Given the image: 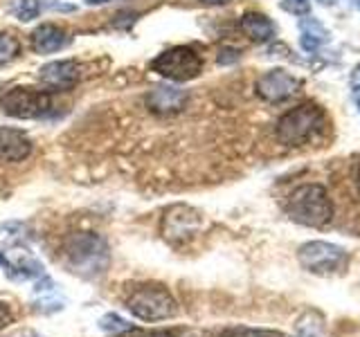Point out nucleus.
Masks as SVG:
<instances>
[{"instance_id": "nucleus-1", "label": "nucleus", "mask_w": 360, "mask_h": 337, "mask_svg": "<svg viewBox=\"0 0 360 337\" xmlns=\"http://www.w3.org/2000/svg\"><path fill=\"white\" fill-rule=\"evenodd\" d=\"M326 128H329V117H326L324 108L307 101L279 117L275 135L288 149H302V146L320 140Z\"/></svg>"}, {"instance_id": "nucleus-2", "label": "nucleus", "mask_w": 360, "mask_h": 337, "mask_svg": "<svg viewBox=\"0 0 360 337\" xmlns=\"http://www.w3.org/2000/svg\"><path fill=\"white\" fill-rule=\"evenodd\" d=\"M63 263L82 279H97L108 270L110 250L97 234H72L63 243Z\"/></svg>"}, {"instance_id": "nucleus-3", "label": "nucleus", "mask_w": 360, "mask_h": 337, "mask_svg": "<svg viewBox=\"0 0 360 337\" xmlns=\"http://www.w3.org/2000/svg\"><path fill=\"white\" fill-rule=\"evenodd\" d=\"M284 211L304 227H324L333 220V202L322 185H300L288 194Z\"/></svg>"}, {"instance_id": "nucleus-4", "label": "nucleus", "mask_w": 360, "mask_h": 337, "mask_svg": "<svg viewBox=\"0 0 360 337\" xmlns=\"http://www.w3.org/2000/svg\"><path fill=\"white\" fill-rule=\"evenodd\" d=\"M127 308L135 315L138 319L144 322H162L174 317L178 312V301L174 295L160 284H149L142 286L133 292L127 301Z\"/></svg>"}, {"instance_id": "nucleus-5", "label": "nucleus", "mask_w": 360, "mask_h": 337, "mask_svg": "<svg viewBox=\"0 0 360 337\" xmlns=\"http://www.w3.org/2000/svg\"><path fill=\"white\" fill-rule=\"evenodd\" d=\"M151 67L153 72L169 79V81L183 84V81H191V79H196L202 72V59L194 48L176 45V48L158 54Z\"/></svg>"}, {"instance_id": "nucleus-6", "label": "nucleus", "mask_w": 360, "mask_h": 337, "mask_svg": "<svg viewBox=\"0 0 360 337\" xmlns=\"http://www.w3.org/2000/svg\"><path fill=\"white\" fill-rule=\"evenodd\" d=\"M52 93L50 90H37V88H14L0 99V108L5 115L16 119H39L45 117L52 110Z\"/></svg>"}, {"instance_id": "nucleus-7", "label": "nucleus", "mask_w": 360, "mask_h": 337, "mask_svg": "<svg viewBox=\"0 0 360 337\" xmlns=\"http://www.w3.org/2000/svg\"><path fill=\"white\" fill-rule=\"evenodd\" d=\"M297 258L302 267H307L313 275H335V272H342L347 267L349 254L335 243L311 241L300 247Z\"/></svg>"}, {"instance_id": "nucleus-8", "label": "nucleus", "mask_w": 360, "mask_h": 337, "mask_svg": "<svg viewBox=\"0 0 360 337\" xmlns=\"http://www.w3.org/2000/svg\"><path fill=\"white\" fill-rule=\"evenodd\" d=\"M300 88H302L300 79L292 77L286 70H281V67H275V70L262 74L257 79V86H255L257 95L264 101H268V104H281V101L297 95Z\"/></svg>"}, {"instance_id": "nucleus-9", "label": "nucleus", "mask_w": 360, "mask_h": 337, "mask_svg": "<svg viewBox=\"0 0 360 337\" xmlns=\"http://www.w3.org/2000/svg\"><path fill=\"white\" fill-rule=\"evenodd\" d=\"M200 225V216L198 211L189 209L185 205H178L174 209H169L162 218V236L169 239L172 243H180L191 239L198 232Z\"/></svg>"}, {"instance_id": "nucleus-10", "label": "nucleus", "mask_w": 360, "mask_h": 337, "mask_svg": "<svg viewBox=\"0 0 360 337\" xmlns=\"http://www.w3.org/2000/svg\"><path fill=\"white\" fill-rule=\"evenodd\" d=\"M39 79L50 93H65L79 84L82 70L75 61H50L39 70Z\"/></svg>"}, {"instance_id": "nucleus-11", "label": "nucleus", "mask_w": 360, "mask_h": 337, "mask_svg": "<svg viewBox=\"0 0 360 337\" xmlns=\"http://www.w3.org/2000/svg\"><path fill=\"white\" fill-rule=\"evenodd\" d=\"M189 101V93L183 88L174 86H158L146 95V106H149L155 115H176Z\"/></svg>"}, {"instance_id": "nucleus-12", "label": "nucleus", "mask_w": 360, "mask_h": 337, "mask_svg": "<svg viewBox=\"0 0 360 337\" xmlns=\"http://www.w3.org/2000/svg\"><path fill=\"white\" fill-rule=\"evenodd\" d=\"M32 153V142L22 131L0 126V162H22Z\"/></svg>"}, {"instance_id": "nucleus-13", "label": "nucleus", "mask_w": 360, "mask_h": 337, "mask_svg": "<svg viewBox=\"0 0 360 337\" xmlns=\"http://www.w3.org/2000/svg\"><path fill=\"white\" fill-rule=\"evenodd\" d=\"M70 34H68L63 27L54 25V22H45V25H39L32 32V50L37 54H52L63 50L65 45H70Z\"/></svg>"}, {"instance_id": "nucleus-14", "label": "nucleus", "mask_w": 360, "mask_h": 337, "mask_svg": "<svg viewBox=\"0 0 360 337\" xmlns=\"http://www.w3.org/2000/svg\"><path fill=\"white\" fill-rule=\"evenodd\" d=\"M241 29L252 43H268L275 39V22L270 20L266 14H259V11H248L241 18Z\"/></svg>"}, {"instance_id": "nucleus-15", "label": "nucleus", "mask_w": 360, "mask_h": 337, "mask_svg": "<svg viewBox=\"0 0 360 337\" xmlns=\"http://www.w3.org/2000/svg\"><path fill=\"white\" fill-rule=\"evenodd\" d=\"M302 48L307 52H318L324 43H329V32H326L315 18L302 20Z\"/></svg>"}, {"instance_id": "nucleus-16", "label": "nucleus", "mask_w": 360, "mask_h": 337, "mask_svg": "<svg viewBox=\"0 0 360 337\" xmlns=\"http://www.w3.org/2000/svg\"><path fill=\"white\" fill-rule=\"evenodd\" d=\"M295 337H326V326H324L322 315L318 310L304 312L300 317V322H297Z\"/></svg>"}, {"instance_id": "nucleus-17", "label": "nucleus", "mask_w": 360, "mask_h": 337, "mask_svg": "<svg viewBox=\"0 0 360 337\" xmlns=\"http://www.w3.org/2000/svg\"><path fill=\"white\" fill-rule=\"evenodd\" d=\"M9 11L20 22H30L41 14V0H9Z\"/></svg>"}, {"instance_id": "nucleus-18", "label": "nucleus", "mask_w": 360, "mask_h": 337, "mask_svg": "<svg viewBox=\"0 0 360 337\" xmlns=\"http://www.w3.org/2000/svg\"><path fill=\"white\" fill-rule=\"evenodd\" d=\"M219 337H284V333L270 329H245V326H232L225 329Z\"/></svg>"}, {"instance_id": "nucleus-19", "label": "nucleus", "mask_w": 360, "mask_h": 337, "mask_svg": "<svg viewBox=\"0 0 360 337\" xmlns=\"http://www.w3.org/2000/svg\"><path fill=\"white\" fill-rule=\"evenodd\" d=\"M20 52V43L11 34H0V65L9 63L11 59H16V54Z\"/></svg>"}, {"instance_id": "nucleus-20", "label": "nucleus", "mask_w": 360, "mask_h": 337, "mask_svg": "<svg viewBox=\"0 0 360 337\" xmlns=\"http://www.w3.org/2000/svg\"><path fill=\"white\" fill-rule=\"evenodd\" d=\"M281 7H284L286 11H290V14H295V16H307L309 9H311V3L309 0H284Z\"/></svg>"}, {"instance_id": "nucleus-21", "label": "nucleus", "mask_w": 360, "mask_h": 337, "mask_svg": "<svg viewBox=\"0 0 360 337\" xmlns=\"http://www.w3.org/2000/svg\"><path fill=\"white\" fill-rule=\"evenodd\" d=\"M101 329H106V331H129L131 326H129L127 319L117 317V315H106V317L101 319Z\"/></svg>"}, {"instance_id": "nucleus-22", "label": "nucleus", "mask_w": 360, "mask_h": 337, "mask_svg": "<svg viewBox=\"0 0 360 337\" xmlns=\"http://www.w3.org/2000/svg\"><path fill=\"white\" fill-rule=\"evenodd\" d=\"M140 337H207L200 331H155V333H144Z\"/></svg>"}, {"instance_id": "nucleus-23", "label": "nucleus", "mask_w": 360, "mask_h": 337, "mask_svg": "<svg viewBox=\"0 0 360 337\" xmlns=\"http://www.w3.org/2000/svg\"><path fill=\"white\" fill-rule=\"evenodd\" d=\"M11 322H14V315H11V310H9L7 303L0 301V331H3L5 326H9Z\"/></svg>"}, {"instance_id": "nucleus-24", "label": "nucleus", "mask_w": 360, "mask_h": 337, "mask_svg": "<svg viewBox=\"0 0 360 337\" xmlns=\"http://www.w3.org/2000/svg\"><path fill=\"white\" fill-rule=\"evenodd\" d=\"M352 88H354L356 97H360V65L356 67L354 74H352Z\"/></svg>"}, {"instance_id": "nucleus-25", "label": "nucleus", "mask_w": 360, "mask_h": 337, "mask_svg": "<svg viewBox=\"0 0 360 337\" xmlns=\"http://www.w3.org/2000/svg\"><path fill=\"white\" fill-rule=\"evenodd\" d=\"M354 183H356V191L360 196V160L356 162V168H354Z\"/></svg>"}, {"instance_id": "nucleus-26", "label": "nucleus", "mask_w": 360, "mask_h": 337, "mask_svg": "<svg viewBox=\"0 0 360 337\" xmlns=\"http://www.w3.org/2000/svg\"><path fill=\"white\" fill-rule=\"evenodd\" d=\"M202 5H228L230 0H200Z\"/></svg>"}, {"instance_id": "nucleus-27", "label": "nucleus", "mask_w": 360, "mask_h": 337, "mask_svg": "<svg viewBox=\"0 0 360 337\" xmlns=\"http://www.w3.org/2000/svg\"><path fill=\"white\" fill-rule=\"evenodd\" d=\"M90 5H99V3H110V0H88Z\"/></svg>"}, {"instance_id": "nucleus-28", "label": "nucleus", "mask_w": 360, "mask_h": 337, "mask_svg": "<svg viewBox=\"0 0 360 337\" xmlns=\"http://www.w3.org/2000/svg\"><path fill=\"white\" fill-rule=\"evenodd\" d=\"M0 265H5V254L0 252Z\"/></svg>"}, {"instance_id": "nucleus-29", "label": "nucleus", "mask_w": 360, "mask_h": 337, "mask_svg": "<svg viewBox=\"0 0 360 337\" xmlns=\"http://www.w3.org/2000/svg\"><path fill=\"white\" fill-rule=\"evenodd\" d=\"M358 110H360V97H358Z\"/></svg>"}]
</instances>
